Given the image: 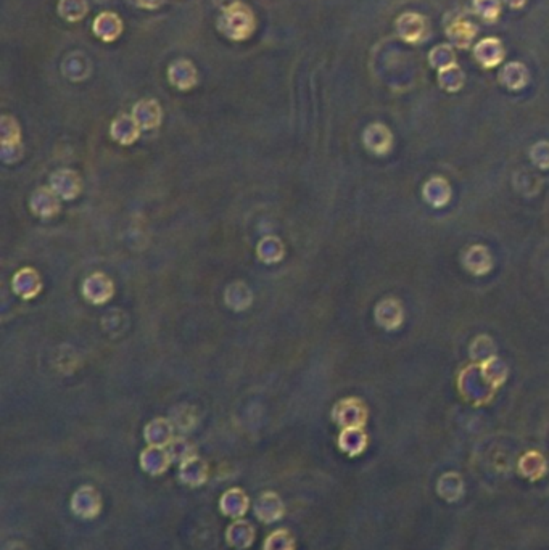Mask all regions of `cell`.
I'll return each mask as SVG.
<instances>
[{
  "mask_svg": "<svg viewBox=\"0 0 549 550\" xmlns=\"http://www.w3.org/2000/svg\"><path fill=\"white\" fill-rule=\"evenodd\" d=\"M396 31L403 40L409 42V44H417V42H422L427 38L428 25L422 15L408 11L396 20Z\"/></svg>",
  "mask_w": 549,
  "mask_h": 550,
  "instance_id": "277c9868",
  "label": "cell"
},
{
  "mask_svg": "<svg viewBox=\"0 0 549 550\" xmlns=\"http://www.w3.org/2000/svg\"><path fill=\"white\" fill-rule=\"evenodd\" d=\"M504 47L497 38H485L474 47V57L483 68H494L504 60Z\"/></svg>",
  "mask_w": 549,
  "mask_h": 550,
  "instance_id": "ba28073f",
  "label": "cell"
},
{
  "mask_svg": "<svg viewBox=\"0 0 549 550\" xmlns=\"http://www.w3.org/2000/svg\"><path fill=\"white\" fill-rule=\"evenodd\" d=\"M474 10L482 20L493 23L499 16L501 0H474Z\"/></svg>",
  "mask_w": 549,
  "mask_h": 550,
  "instance_id": "f546056e",
  "label": "cell"
},
{
  "mask_svg": "<svg viewBox=\"0 0 549 550\" xmlns=\"http://www.w3.org/2000/svg\"><path fill=\"white\" fill-rule=\"evenodd\" d=\"M187 412L189 408H179L174 410V417H172V425H174V428L182 430V432H189V430L195 425V418H187Z\"/></svg>",
  "mask_w": 549,
  "mask_h": 550,
  "instance_id": "1f68e13d",
  "label": "cell"
},
{
  "mask_svg": "<svg viewBox=\"0 0 549 550\" xmlns=\"http://www.w3.org/2000/svg\"><path fill=\"white\" fill-rule=\"evenodd\" d=\"M20 142V128L13 118H2V143H16Z\"/></svg>",
  "mask_w": 549,
  "mask_h": 550,
  "instance_id": "4dcf8cb0",
  "label": "cell"
},
{
  "mask_svg": "<svg viewBox=\"0 0 549 550\" xmlns=\"http://www.w3.org/2000/svg\"><path fill=\"white\" fill-rule=\"evenodd\" d=\"M113 282L104 274H94L86 279L82 293L94 304L106 303L113 296Z\"/></svg>",
  "mask_w": 549,
  "mask_h": 550,
  "instance_id": "8fae6325",
  "label": "cell"
},
{
  "mask_svg": "<svg viewBox=\"0 0 549 550\" xmlns=\"http://www.w3.org/2000/svg\"><path fill=\"white\" fill-rule=\"evenodd\" d=\"M255 517L261 523L271 524L282 520L285 515V505L280 495L274 491H265L260 494V498L253 504Z\"/></svg>",
  "mask_w": 549,
  "mask_h": 550,
  "instance_id": "3957f363",
  "label": "cell"
},
{
  "mask_svg": "<svg viewBox=\"0 0 549 550\" xmlns=\"http://www.w3.org/2000/svg\"><path fill=\"white\" fill-rule=\"evenodd\" d=\"M250 509V498L242 488H231L219 499V510L229 518H243Z\"/></svg>",
  "mask_w": 549,
  "mask_h": 550,
  "instance_id": "8992f818",
  "label": "cell"
},
{
  "mask_svg": "<svg viewBox=\"0 0 549 550\" xmlns=\"http://www.w3.org/2000/svg\"><path fill=\"white\" fill-rule=\"evenodd\" d=\"M166 449H168L172 462H176L179 465L196 456L194 442L189 441L187 438H184V436H174V439L170 442Z\"/></svg>",
  "mask_w": 549,
  "mask_h": 550,
  "instance_id": "603a6c76",
  "label": "cell"
},
{
  "mask_svg": "<svg viewBox=\"0 0 549 550\" xmlns=\"http://www.w3.org/2000/svg\"><path fill=\"white\" fill-rule=\"evenodd\" d=\"M213 2L214 4H216L218 5V7H221V9H229L231 7V5H234V4H237L238 2V0H213Z\"/></svg>",
  "mask_w": 549,
  "mask_h": 550,
  "instance_id": "d590c367",
  "label": "cell"
},
{
  "mask_svg": "<svg viewBox=\"0 0 549 550\" xmlns=\"http://www.w3.org/2000/svg\"><path fill=\"white\" fill-rule=\"evenodd\" d=\"M256 537L255 526L248 522V520L238 518L232 523L228 529H226V542L229 544L232 549L237 550H245L253 546Z\"/></svg>",
  "mask_w": 549,
  "mask_h": 550,
  "instance_id": "30bf717a",
  "label": "cell"
},
{
  "mask_svg": "<svg viewBox=\"0 0 549 550\" xmlns=\"http://www.w3.org/2000/svg\"><path fill=\"white\" fill-rule=\"evenodd\" d=\"M11 285H13V290L18 295L28 300V298L38 295L40 290L39 274L35 272L34 269H23V271L18 272L13 280H11Z\"/></svg>",
  "mask_w": 549,
  "mask_h": 550,
  "instance_id": "d6986e66",
  "label": "cell"
},
{
  "mask_svg": "<svg viewBox=\"0 0 549 550\" xmlns=\"http://www.w3.org/2000/svg\"><path fill=\"white\" fill-rule=\"evenodd\" d=\"M499 81L506 87L512 89V91H518V89H522L528 82V69L525 64L518 62L507 63L499 71Z\"/></svg>",
  "mask_w": 549,
  "mask_h": 550,
  "instance_id": "44dd1931",
  "label": "cell"
},
{
  "mask_svg": "<svg viewBox=\"0 0 549 550\" xmlns=\"http://www.w3.org/2000/svg\"><path fill=\"white\" fill-rule=\"evenodd\" d=\"M477 31H479V29H477L474 23L467 20H456L446 28V35H448L451 44L458 47V49L467 50L470 44H472V40L475 39Z\"/></svg>",
  "mask_w": 549,
  "mask_h": 550,
  "instance_id": "9a60e30c",
  "label": "cell"
},
{
  "mask_svg": "<svg viewBox=\"0 0 549 550\" xmlns=\"http://www.w3.org/2000/svg\"><path fill=\"white\" fill-rule=\"evenodd\" d=\"M4 550H28V547L23 542L15 541V542H9Z\"/></svg>",
  "mask_w": 549,
  "mask_h": 550,
  "instance_id": "e575fe53",
  "label": "cell"
},
{
  "mask_svg": "<svg viewBox=\"0 0 549 550\" xmlns=\"http://www.w3.org/2000/svg\"><path fill=\"white\" fill-rule=\"evenodd\" d=\"M255 28L256 20L252 9L240 2L231 5L229 9H224L218 20L219 33H223L226 38L232 40L248 39L253 34Z\"/></svg>",
  "mask_w": 549,
  "mask_h": 550,
  "instance_id": "6da1fadb",
  "label": "cell"
},
{
  "mask_svg": "<svg viewBox=\"0 0 549 550\" xmlns=\"http://www.w3.org/2000/svg\"><path fill=\"white\" fill-rule=\"evenodd\" d=\"M50 189L60 198L73 200L81 192V179L77 176V172L71 169L57 171L50 177Z\"/></svg>",
  "mask_w": 549,
  "mask_h": 550,
  "instance_id": "9c48e42d",
  "label": "cell"
},
{
  "mask_svg": "<svg viewBox=\"0 0 549 550\" xmlns=\"http://www.w3.org/2000/svg\"><path fill=\"white\" fill-rule=\"evenodd\" d=\"M140 134V125L137 124L134 116L121 115L111 124V137L123 145H129L137 140Z\"/></svg>",
  "mask_w": 549,
  "mask_h": 550,
  "instance_id": "e0dca14e",
  "label": "cell"
},
{
  "mask_svg": "<svg viewBox=\"0 0 549 550\" xmlns=\"http://www.w3.org/2000/svg\"><path fill=\"white\" fill-rule=\"evenodd\" d=\"M226 301H228L232 309H245L250 301H252V293H250L248 286L243 284H234L231 285L228 291H226Z\"/></svg>",
  "mask_w": 549,
  "mask_h": 550,
  "instance_id": "484cf974",
  "label": "cell"
},
{
  "mask_svg": "<svg viewBox=\"0 0 549 550\" xmlns=\"http://www.w3.org/2000/svg\"><path fill=\"white\" fill-rule=\"evenodd\" d=\"M133 116L140 129L158 128L161 123V108L157 100H142L135 103Z\"/></svg>",
  "mask_w": 549,
  "mask_h": 550,
  "instance_id": "2e32d148",
  "label": "cell"
},
{
  "mask_svg": "<svg viewBox=\"0 0 549 550\" xmlns=\"http://www.w3.org/2000/svg\"><path fill=\"white\" fill-rule=\"evenodd\" d=\"M428 62L433 68H437L438 71L450 68L453 64H456V53L453 50V47L448 44H440L435 47V49L431 52L428 55Z\"/></svg>",
  "mask_w": 549,
  "mask_h": 550,
  "instance_id": "d4e9b609",
  "label": "cell"
},
{
  "mask_svg": "<svg viewBox=\"0 0 549 550\" xmlns=\"http://www.w3.org/2000/svg\"><path fill=\"white\" fill-rule=\"evenodd\" d=\"M168 77L174 87L189 91L196 84V69L189 60H177L170 67Z\"/></svg>",
  "mask_w": 549,
  "mask_h": 550,
  "instance_id": "4fadbf2b",
  "label": "cell"
},
{
  "mask_svg": "<svg viewBox=\"0 0 549 550\" xmlns=\"http://www.w3.org/2000/svg\"><path fill=\"white\" fill-rule=\"evenodd\" d=\"M440 86L450 92H456L462 87L464 84V73L458 64H453L450 68L441 69L438 73Z\"/></svg>",
  "mask_w": 549,
  "mask_h": 550,
  "instance_id": "83f0119b",
  "label": "cell"
},
{
  "mask_svg": "<svg viewBox=\"0 0 549 550\" xmlns=\"http://www.w3.org/2000/svg\"><path fill=\"white\" fill-rule=\"evenodd\" d=\"M262 550H296V539L289 529H274L262 542Z\"/></svg>",
  "mask_w": 549,
  "mask_h": 550,
  "instance_id": "7402d4cb",
  "label": "cell"
},
{
  "mask_svg": "<svg viewBox=\"0 0 549 550\" xmlns=\"http://www.w3.org/2000/svg\"><path fill=\"white\" fill-rule=\"evenodd\" d=\"M60 16L67 21H79L87 13L86 0H60L58 4Z\"/></svg>",
  "mask_w": 549,
  "mask_h": 550,
  "instance_id": "4316f807",
  "label": "cell"
},
{
  "mask_svg": "<svg viewBox=\"0 0 549 550\" xmlns=\"http://www.w3.org/2000/svg\"><path fill=\"white\" fill-rule=\"evenodd\" d=\"M70 507L76 517L82 520H94L100 515L101 509H104V500H101V494L97 489L86 484V486L77 488V491H74Z\"/></svg>",
  "mask_w": 549,
  "mask_h": 550,
  "instance_id": "7a4b0ae2",
  "label": "cell"
},
{
  "mask_svg": "<svg viewBox=\"0 0 549 550\" xmlns=\"http://www.w3.org/2000/svg\"><path fill=\"white\" fill-rule=\"evenodd\" d=\"M366 444V438L357 428H345L343 433L340 434L338 446L343 452L350 454V456H356L364 449Z\"/></svg>",
  "mask_w": 549,
  "mask_h": 550,
  "instance_id": "cb8c5ba5",
  "label": "cell"
},
{
  "mask_svg": "<svg viewBox=\"0 0 549 550\" xmlns=\"http://www.w3.org/2000/svg\"><path fill=\"white\" fill-rule=\"evenodd\" d=\"M503 2L511 9H522L527 0H503Z\"/></svg>",
  "mask_w": 549,
  "mask_h": 550,
  "instance_id": "836d02e7",
  "label": "cell"
},
{
  "mask_svg": "<svg viewBox=\"0 0 549 550\" xmlns=\"http://www.w3.org/2000/svg\"><path fill=\"white\" fill-rule=\"evenodd\" d=\"M139 462H140V468L144 470L145 473L152 476H160L168 471L172 460L166 447L148 446L147 449L140 452Z\"/></svg>",
  "mask_w": 549,
  "mask_h": 550,
  "instance_id": "5b68a950",
  "label": "cell"
},
{
  "mask_svg": "<svg viewBox=\"0 0 549 550\" xmlns=\"http://www.w3.org/2000/svg\"><path fill=\"white\" fill-rule=\"evenodd\" d=\"M210 467L205 460L195 456L179 465V481L189 488H200L208 481Z\"/></svg>",
  "mask_w": 549,
  "mask_h": 550,
  "instance_id": "52a82bcc",
  "label": "cell"
},
{
  "mask_svg": "<svg viewBox=\"0 0 549 550\" xmlns=\"http://www.w3.org/2000/svg\"><path fill=\"white\" fill-rule=\"evenodd\" d=\"M333 420L338 422V425L347 427V428H356L357 425H362L364 414L360 410L355 400H343L338 403V405L333 409Z\"/></svg>",
  "mask_w": 549,
  "mask_h": 550,
  "instance_id": "ffe728a7",
  "label": "cell"
},
{
  "mask_svg": "<svg viewBox=\"0 0 549 550\" xmlns=\"http://www.w3.org/2000/svg\"><path fill=\"white\" fill-rule=\"evenodd\" d=\"M144 438L148 446L168 447L174 439V425L168 418H155L144 430Z\"/></svg>",
  "mask_w": 549,
  "mask_h": 550,
  "instance_id": "7c38bea8",
  "label": "cell"
},
{
  "mask_svg": "<svg viewBox=\"0 0 549 550\" xmlns=\"http://www.w3.org/2000/svg\"><path fill=\"white\" fill-rule=\"evenodd\" d=\"M123 31V23L119 20V16L110 11L99 15L94 21V33L99 35L101 40L111 42L115 40Z\"/></svg>",
  "mask_w": 549,
  "mask_h": 550,
  "instance_id": "ac0fdd59",
  "label": "cell"
},
{
  "mask_svg": "<svg viewBox=\"0 0 549 550\" xmlns=\"http://www.w3.org/2000/svg\"><path fill=\"white\" fill-rule=\"evenodd\" d=\"M31 209L40 218H50L58 213L60 196L47 187L35 190L31 196Z\"/></svg>",
  "mask_w": 549,
  "mask_h": 550,
  "instance_id": "5bb4252c",
  "label": "cell"
},
{
  "mask_svg": "<svg viewBox=\"0 0 549 550\" xmlns=\"http://www.w3.org/2000/svg\"><path fill=\"white\" fill-rule=\"evenodd\" d=\"M258 256L265 262H277L284 256V245L276 237H267L258 245Z\"/></svg>",
  "mask_w": 549,
  "mask_h": 550,
  "instance_id": "f1b7e54d",
  "label": "cell"
},
{
  "mask_svg": "<svg viewBox=\"0 0 549 550\" xmlns=\"http://www.w3.org/2000/svg\"><path fill=\"white\" fill-rule=\"evenodd\" d=\"M134 5H137V7L140 9H147V10H153V9H158L161 4L165 2V0H131Z\"/></svg>",
  "mask_w": 549,
  "mask_h": 550,
  "instance_id": "d6a6232c",
  "label": "cell"
}]
</instances>
